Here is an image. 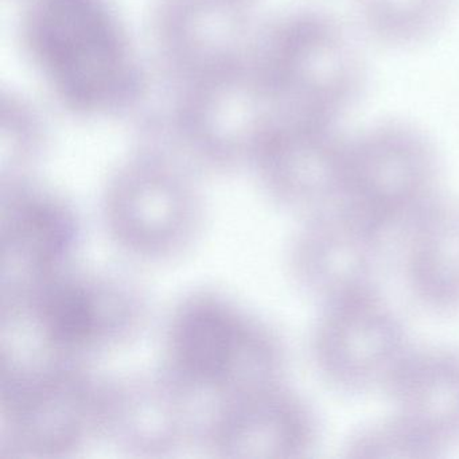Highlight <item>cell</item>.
Wrapping results in <instances>:
<instances>
[{
	"label": "cell",
	"instance_id": "277c9868",
	"mask_svg": "<svg viewBox=\"0 0 459 459\" xmlns=\"http://www.w3.org/2000/svg\"><path fill=\"white\" fill-rule=\"evenodd\" d=\"M439 165L429 142L400 125H383L348 142L342 203L388 235L442 200Z\"/></svg>",
	"mask_w": 459,
	"mask_h": 459
},
{
	"label": "cell",
	"instance_id": "8fae6325",
	"mask_svg": "<svg viewBox=\"0 0 459 459\" xmlns=\"http://www.w3.org/2000/svg\"><path fill=\"white\" fill-rule=\"evenodd\" d=\"M103 221L111 240L131 256L163 262L195 244L204 206L186 187L160 178L117 185L104 201Z\"/></svg>",
	"mask_w": 459,
	"mask_h": 459
},
{
	"label": "cell",
	"instance_id": "8992f818",
	"mask_svg": "<svg viewBox=\"0 0 459 459\" xmlns=\"http://www.w3.org/2000/svg\"><path fill=\"white\" fill-rule=\"evenodd\" d=\"M310 348L329 385L361 394L386 392L413 345L399 314L373 291L321 306Z\"/></svg>",
	"mask_w": 459,
	"mask_h": 459
},
{
	"label": "cell",
	"instance_id": "52a82bcc",
	"mask_svg": "<svg viewBox=\"0 0 459 459\" xmlns=\"http://www.w3.org/2000/svg\"><path fill=\"white\" fill-rule=\"evenodd\" d=\"M385 238L341 201L303 217L290 246V273L321 306L378 291Z\"/></svg>",
	"mask_w": 459,
	"mask_h": 459
},
{
	"label": "cell",
	"instance_id": "5bb4252c",
	"mask_svg": "<svg viewBox=\"0 0 459 459\" xmlns=\"http://www.w3.org/2000/svg\"><path fill=\"white\" fill-rule=\"evenodd\" d=\"M402 233L411 295L437 316L459 314V205L442 198Z\"/></svg>",
	"mask_w": 459,
	"mask_h": 459
},
{
	"label": "cell",
	"instance_id": "9a60e30c",
	"mask_svg": "<svg viewBox=\"0 0 459 459\" xmlns=\"http://www.w3.org/2000/svg\"><path fill=\"white\" fill-rule=\"evenodd\" d=\"M294 63L306 117L335 122L361 88V60L348 33L335 21H310L300 30Z\"/></svg>",
	"mask_w": 459,
	"mask_h": 459
},
{
	"label": "cell",
	"instance_id": "7c38bea8",
	"mask_svg": "<svg viewBox=\"0 0 459 459\" xmlns=\"http://www.w3.org/2000/svg\"><path fill=\"white\" fill-rule=\"evenodd\" d=\"M348 142L332 123L307 119L273 152L267 185L281 208L303 217L341 203Z\"/></svg>",
	"mask_w": 459,
	"mask_h": 459
},
{
	"label": "cell",
	"instance_id": "4fadbf2b",
	"mask_svg": "<svg viewBox=\"0 0 459 459\" xmlns=\"http://www.w3.org/2000/svg\"><path fill=\"white\" fill-rule=\"evenodd\" d=\"M386 394L437 456L459 445V348L413 346Z\"/></svg>",
	"mask_w": 459,
	"mask_h": 459
},
{
	"label": "cell",
	"instance_id": "e0dca14e",
	"mask_svg": "<svg viewBox=\"0 0 459 459\" xmlns=\"http://www.w3.org/2000/svg\"><path fill=\"white\" fill-rule=\"evenodd\" d=\"M351 458H437L431 446L397 413L354 429L345 443Z\"/></svg>",
	"mask_w": 459,
	"mask_h": 459
},
{
	"label": "cell",
	"instance_id": "7a4b0ae2",
	"mask_svg": "<svg viewBox=\"0 0 459 459\" xmlns=\"http://www.w3.org/2000/svg\"><path fill=\"white\" fill-rule=\"evenodd\" d=\"M286 367L278 333L225 295L201 290L173 308L162 369L195 399L214 405L284 383Z\"/></svg>",
	"mask_w": 459,
	"mask_h": 459
},
{
	"label": "cell",
	"instance_id": "5b68a950",
	"mask_svg": "<svg viewBox=\"0 0 459 459\" xmlns=\"http://www.w3.org/2000/svg\"><path fill=\"white\" fill-rule=\"evenodd\" d=\"M31 42L55 87L79 106L107 103L125 85V47L100 0H41Z\"/></svg>",
	"mask_w": 459,
	"mask_h": 459
},
{
	"label": "cell",
	"instance_id": "ba28073f",
	"mask_svg": "<svg viewBox=\"0 0 459 459\" xmlns=\"http://www.w3.org/2000/svg\"><path fill=\"white\" fill-rule=\"evenodd\" d=\"M319 437L318 416L286 383L212 405L201 442L228 458H300Z\"/></svg>",
	"mask_w": 459,
	"mask_h": 459
},
{
	"label": "cell",
	"instance_id": "3957f363",
	"mask_svg": "<svg viewBox=\"0 0 459 459\" xmlns=\"http://www.w3.org/2000/svg\"><path fill=\"white\" fill-rule=\"evenodd\" d=\"M101 385L80 365L4 362L2 455L66 456L100 437Z\"/></svg>",
	"mask_w": 459,
	"mask_h": 459
},
{
	"label": "cell",
	"instance_id": "6da1fadb",
	"mask_svg": "<svg viewBox=\"0 0 459 459\" xmlns=\"http://www.w3.org/2000/svg\"><path fill=\"white\" fill-rule=\"evenodd\" d=\"M2 359L82 365L127 341L143 300L127 281L63 271L2 302Z\"/></svg>",
	"mask_w": 459,
	"mask_h": 459
},
{
	"label": "cell",
	"instance_id": "2e32d148",
	"mask_svg": "<svg viewBox=\"0 0 459 459\" xmlns=\"http://www.w3.org/2000/svg\"><path fill=\"white\" fill-rule=\"evenodd\" d=\"M365 26L389 44H412L434 33L451 0H357Z\"/></svg>",
	"mask_w": 459,
	"mask_h": 459
},
{
	"label": "cell",
	"instance_id": "30bf717a",
	"mask_svg": "<svg viewBox=\"0 0 459 459\" xmlns=\"http://www.w3.org/2000/svg\"><path fill=\"white\" fill-rule=\"evenodd\" d=\"M197 399L165 370L101 385L100 437L135 456H165L184 447L201 427L193 416Z\"/></svg>",
	"mask_w": 459,
	"mask_h": 459
},
{
	"label": "cell",
	"instance_id": "9c48e42d",
	"mask_svg": "<svg viewBox=\"0 0 459 459\" xmlns=\"http://www.w3.org/2000/svg\"><path fill=\"white\" fill-rule=\"evenodd\" d=\"M2 298L18 297L72 267L82 224L50 193L12 189L2 201Z\"/></svg>",
	"mask_w": 459,
	"mask_h": 459
}]
</instances>
